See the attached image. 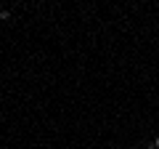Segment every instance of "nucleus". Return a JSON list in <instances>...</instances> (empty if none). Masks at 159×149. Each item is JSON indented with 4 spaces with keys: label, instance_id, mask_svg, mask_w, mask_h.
Masks as SVG:
<instances>
[{
    "label": "nucleus",
    "instance_id": "f03ea898",
    "mask_svg": "<svg viewBox=\"0 0 159 149\" xmlns=\"http://www.w3.org/2000/svg\"><path fill=\"white\" fill-rule=\"evenodd\" d=\"M146 149H157V147H154V144H151V147H146Z\"/></svg>",
    "mask_w": 159,
    "mask_h": 149
},
{
    "label": "nucleus",
    "instance_id": "f257e3e1",
    "mask_svg": "<svg viewBox=\"0 0 159 149\" xmlns=\"http://www.w3.org/2000/svg\"><path fill=\"white\" fill-rule=\"evenodd\" d=\"M154 147H157V149H159V138H157V141H154Z\"/></svg>",
    "mask_w": 159,
    "mask_h": 149
}]
</instances>
